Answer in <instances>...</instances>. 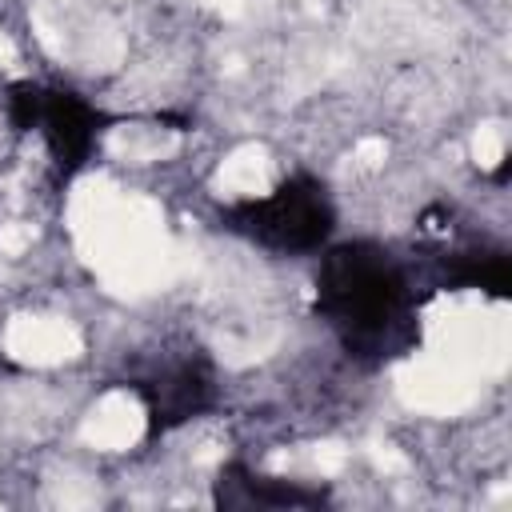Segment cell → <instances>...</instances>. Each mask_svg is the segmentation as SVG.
Masks as SVG:
<instances>
[{"label":"cell","mask_w":512,"mask_h":512,"mask_svg":"<svg viewBox=\"0 0 512 512\" xmlns=\"http://www.w3.org/2000/svg\"><path fill=\"white\" fill-rule=\"evenodd\" d=\"M316 312L336 340L364 360L400 356L416 340V284L404 260L376 240L320 248Z\"/></svg>","instance_id":"1"},{"label":"cell","mask_w":512,"mask_h":512,"mask_svg":"<svg viewBox=\"0 0 512 512\" xmlns=\"http://www.w3.org/2000/svg\"><path fill=\"white\" fill-rule=\"evenodd\" d=\"M220 224L256 248L280 256L320 252L336 232V204L320 176L292 172L264 196H244L220 208Z\"/></svg>","instance_id":"2"},{"label":"cell","mask_w":512,"mask_h":512,"mask_svg":"<svg viewBox=\"0 0 512 512\" xmlns=\"http://www.w3.org/2000/svg\"><path fill=\"white\" fill-rule=\"evenodd\" d=\"M8 120L36 136L60 176H72L84 168L92 156L100 132H104V112L88 104L80 92L44 84V80H20L8 88Z\"/></svg>","instance_id":"3"},{"label":"cell","mask_w":512,"mask_h":512,"mask_svg":"<svg viewBox=\"0 0 512 512\" xmlns=\"http://www.w3.org/2000/svg\"><path fill=\"white\" fill-rule=\"evenodd\" d=\"M136 392L144 400V412H148L152 428H176V424L200 416L212 404L216 384H212L208 360H200V356H172L164 364H152L136 380Z\"/></svg>","instance_id":"4"},{"label":"cell","mask_w":512,"mask_h":512,"mask_svg":"<svg viewBox=\"0 0 512 512\" xmlns=\"http://www.w3.org/2000/svg\"><path fill=\"white\" fill-rule=\"evenodd\" d=\"M216 504L224 508H316V504H328V488H312L288 476H268L248 464H228L216 480Z\"/></svg>","instance_id":"5"}]
</instances>
